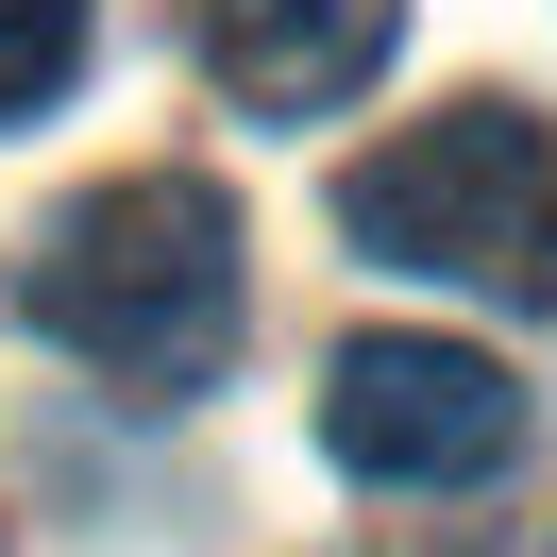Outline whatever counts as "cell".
Returning <instances> with one entry per match:
<instances>
[{
    "mask_svg": "<svg viewBox=\"0 0 557 557\" xmlns=\"http://www.w3.org/2000/svg\"><path fill=\"white\" fill-rule=\"evenodd\" d=\"M17 321L119 388V406H186L237 372V203L203 170H119L17 253Z\"/></svg>",
    "mask_w": 557,
    "mask_h": 557,
    "instance_id": "obj_1",
    "label": "cell"
},
{
    "mask_svg": "<svg viewBox=\"0 0 557 557\" xmlns=\"http://www.w3.org/2000/svg\"><path fill=\"white\" fill-rule=\"evenodd\" d=\"M338 237L372 271L490 287V305H557V119L541 102H440L388 152L338 170Z\"/></svg>",
    "mask_w": 557,
    "mask_h": 557,
    "instance_id": "obj_2",
    "label": "cell"
},
{
    "mask_svg": "<svg viewBox=\"0 0 557 557\" xmlns=\"http://www.w3.org/2000/svg\"><path fill=\"white\" fill-rule=\"evenodd\" d=\"M321 456L355 490H473L523 456V388L490 372L473 338H338L321 355Z\"/></svg>",
    "mask_w": 557,
    "mask_h": 557,
    "instance_id": "obj_3",
    "label": "cell"
},
{
    "mask_svg": "<svg viewBox=\"0 0 557 557\" xmlns=\"http://www.w3.org/2000/svg\"><path fill=\"white\" fill-rule=\"evenodd\" d=\"M186 17H203V69L237 119H338L406 51V0H186Z\"/></svg>",
    "mask_w": 557,
    "mask_h": 557,
    "instance_id": "obj_4",
    "label": "cell"
},
{
    "mask_svg": "<svg viewBox=\"0 0 557 557\" xmlns=\"http://www.w3.org/2000/svg\"><path fill=\"white\" fill-rule=\"evenodd\" d=\"M69 69H85V0H0V119L69 102Z\"/></svg>",
    "mask_w": 557,
    "mask_h": 557,
    "instance_id": "obj_5",
    "label": "cell"
}]
</instances>
